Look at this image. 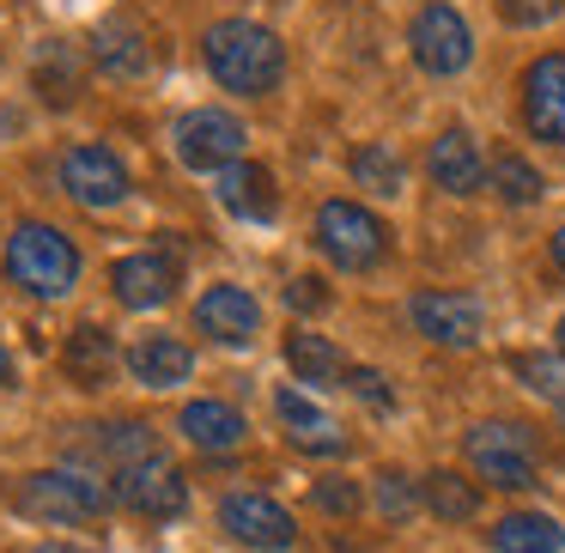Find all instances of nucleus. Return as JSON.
Listing matches in <instances>:
<instances>
[{
    "mask_svg": "<svg viewBox=\"0 0 565 553\" xmlns=\"http://www.w3.org/2000/svg\"><path fill=\"white\" fill-rule=\"evenodd\" d=\"M201 50H207L213 79H220L225 92H237V98H262V92H274L286 74V43L274 38L268 25H256V19H220V25L201 38Z\"/></svg>",
    "mask_w": 565,
    "mask_h": 553,
    "instance_id": "obj_1",
    "label": "nucleus"
},
{
    "mask_svg": "<svg viewBox=\"0 0 565 553\" xmlns=\"http://www.w3.org/2000/svg\"><path fill=\"white\" fill-rule=\"evenodd\" d=\"M7 280L25 286L31 298H67L79 280V249L62 225L19 220L7 237Z\"/></svg>",
    "mask_w": 565,
    "mask_h": 553,
    "instance_id": "obj_2",
    "label": "nucleus"
},
{
    "mask_svg": "<svg viewBox=\"0 0 565 553\" xmlns=\"http://www.w3.org/2000/svg\"><path fill=\"white\" fill-rule=\"evenodd\" d=\"M462 456L480 480H492L504 492L535 487V432L516 426V419H480V426H468Z\"/></svg>",
    "mask_w": 565,
    "mask_h": 553,
    "instance_id": "obj_3",
    "label": "nucleus"
},
{
    "mask_svg": "<svg viewBox=\"0 0 565 553\" xmlns=\"http://www.w3.org/2000/svg\"><path fill=\"white\" fill-rule=\"evenodd\" d=\"M317 244H322V256H329L334 268L365 274V268H377V262L390 256V225H383L371 208H359V201H322L317 208Z\"/></svg>",
    "mask_w": 565,
    "mask_h": 553,
    "instance_id": "obj_4",
    "label": "nucleus"
},
{
    "mask_svg": "<svg viewBox=\"0 0 565 553\" xmlns=\"http://www.w3.org/2000/svg\"><path fill=\"white\" fill-rule=\"evenodd\" d=\"M19 511L38 523H92L110 511V492L79 468H38L19 480Z\"/></svg>",
    "mask_w": 565,
    "mask_h": 553,
    "instance_id": "obj_5",
    "label": "nucleus"
},
{
    "mask_svg": "<svg viewBox=\"0 0 565 553\" xmlns=\"http://www.w3.org/2000/svg\"><path fill=\"white\" fill-rule=\"evenodd\" d=\"M407 50H414L419 74L456 79L468 62H475V31H468V19L456 13L450 0H431V7L414 13V25H407Z\"/></svg>",
    "mask_w": 565,
    "mask_h": 553,
    "instance_id": "obj_6",
    "label": "nucleus"
},
{
    "mask_svg": "<svg viewBox=\"0 0 565 553\" xmlns=\"http://www.w3.org/2000/svg\"><path fill=\"white\" fill-rule=\"evenodd\" d=\"M110 487H116V504H128V511L147 517V523H164V517H177L189 504V480H183V468H177L164 450L116 468Z\"/></svg>",
    "mask_w": 565,
    "mask_h": 553,
    "instance_id": "obj_7",
    "label": "nucleus"
},
{
    "mask_svg": "<svg viewBox=\"0 0 565 553\" xmlns=\"http://www.w3.org/2000/svg\"><path fill=\"white\" fill-rule=\"evenodd\" d=\"M220 529L244 547H262V553H286L298 541V523L280 499L268 492H225L220 499Z\"/></svg>",
    "mask_w": 565,
    "mask_h": 553,
    "instance_id": "obj_8",
    "label": "nucleus"
},
{
    "mask_svg": "<svg viewBox=\"0 0 565 553\" xmlns=\"http://www.w3.org/2000/svg\"><path fill=\"white\" fill-rule=\"evenodd\" d=\"M244 123H237L232 110H189L183 123H177V159L189 164V171H213L220 177L225 164L244 159Z\"/></svg>",
    "mask_w": 565,
    "mask_h": 553,
    "instance_id": "obj_9",
    "label": "nucleus"
},
{
    "mask_svg": "<svg viewBox=\"0 0 565 553\" xmlns=\"http://www.w3.org/2000/svg\"><path fill=\"white\" fill-rule=\"evenodd\" d=\"M62 189L79 201V208L110 213V208H122V201H128V189H135V183H128V164L116 159L110 147L92 140V147H74L62 159Z\"/></svg>",
    "mask_w": 565,
    "mask_h": 553,
    "instance_id": "obj_10",
    "label": "nucleus"
},
{
    "mask_svg": "<svg viewBox=\"0 0 565 553\" xmlns=\"http://www.w3.org/2000/svg\"><path fill=\"white\" fill-rule=\"evenodd\" d=\"M110 286L116 298H122L128 310H159L177 298V286H183V262H177V249L152 244V249H135V256H122L110 268Z\"/></svg>",
    "mask_w": 565,
    "mask_h": 553,
    "instance_id": "obj_11",
    "label": "nucleus"
},
{
    "mask_svg": "<svg viewBox=\"0 0 565 553\" xmlns=\"http://www.w3.org/2000/svg\"><path fill=\"white\" fill-rule=\"evenodd\" d=\"M407 317H414V329L426 334L431 347H456V353L487 334V310H480V298H468V293H414Z\"/></svg>",
    "mask_w": 565,
    "mask_h": 553,
    "instance_id": "obj_12",
    "label": "nucleus"
},
{
    "mask_svg": "<svg viewBox=\"0 0 565 553\" xmlns=\"http://www.w3.org/2000/svg\"><path fill=\"white\" fill-rule=\"evenodd\" d=\"M523 123L535 140L565 147V55H535L523 67Z\"/></svg>",
    "mask_w": 565,
    "mask_h": 553,
    "instance_id": "obj_13",
    "label": "nucleus"
},
{
    "mask_svg": "<svg viewBox=\"0 0 565 553\" xmlns=\"http://www.w3.org/2000/svg\"><path fill=\"white\" fill-rule=\"evenodd\" d=\"M195 329L207 334V341H220V347H249L262 334V305L244 293V286L220 280V286H207V293L195 298Z\"/></svg>",
    "mask_w": 565,
    "mask_h": 553,
    "instance_id": "obj_14",
    "label": "nucleus"
},
{
    "mask_svg": "<svg viewBox=\"0 0 565 553\" xmlns=\"http://www.w3.org/2000/svg\"><path fill=\"white\" fill-rule=\"evenodd\" d=\"M274 414H280L292 450H305V456H341L347 450L341 419H334L329 407H317L305 390H280V395H274Z\"/></svg>",
    "mask_w": 565,
    "mask_h": 553,
    "instance_id": "obj_15",
    "label": "nucleus"
},
{
    "mask_svg": "<svg viewBox=\"0 0 565 553\" xmlns=\"http://www.w3.org/2000/svg\"><path fill=\"white\" fill-rule=\"evenodd\" d=\"M213 195H220V208L232 213V220H244V225H268L274 213H280V195H274V177L262 171V164H249V159L225 164V171L213 177Z\"/></svg>",
    "mask_w": 565,
    "mask_h": 553,
    "instance_id": "obj_16",
    "label": "nucleus"
},
{
    "mask_svg": "<svg viewBox=\"0 0 565 553\" xmlns=\"http://www.w3.org/2000/svg\"><path fill=\"white\" fill-rule=\"evenodd\" d=\"M426 171H431V183H438L444 195H480V183H487V159H480V147H475L468 128H444V135L431 140Z\"/></svg>",
    "mask_w": 565,
    "mask_h": 553,
    "instance_id": "obj_17",
    "label": "nucleus"
},
{
    "mask_svg": "<svg viewBox=\"0 0 565 553\" xmlns=\"http://www.w3.org/2000/svg\"><path fill=\"white\" fill-rule=\"evenodd\" d=\"M122 365L140 390H177V383H189V371H195V353H189L177 334H140L122 353Z\"/></svg>",
    "mask_w": 565,
    "mask_h": 553,
    "instance_id": "obj_18",
    "label": "nucleus"
},
{
    "mask_svg": "<svg viewBox=\"0 0 565 553\" xmlns=\"http://www.w3.org/2000/svg\"><path fill=\"white\" fill-rule=\"evenodd\" d=\"M492 553H559L565 547V523L547 511H504L499 523L487 529Z\"/></svg>",
    "mask_w": 565,
    "mask_h": 553,
    "instance_id": "obj_19",
    "label": "nucleus"
},
{
    "mask_svg": "<svg viewBox=\"0 0 565 553\" xmlns=\"http://www.w3.org/2000/svg\"><path fill=\"white\" fill-rule=\"evenodd\" d=\"M177 426H183V438L195 444V450H237L244 444V414H237L232 402H213V395H201V402H189L183 414H177Z\"/></svg>",
    "mask_w": 565,
    "mask_h": 553,
    "instance_id": "obj_20",
    "label": "nucleus"
},
{
    "mask_svg": "<svg viewBox=\"0 0 565 553\" xmlns=\"http://www.w3.org/2000/svg\"><path fill=\"white\" fill-rule=\"evenodd\" d=\"M92 62H98V74L110 79H147L152 74V50H147V31L135 25H98V38H92Z\"/></svg>",
    "mask_w": 565,
    "mask_h": 553,
    "instance_id": "obj_21",
    "label": "nucleus"
},
{
    "mask_svg": "<svg viewBox=\"0 0 565 553\" xmlns=\"http://www.w3.org/2000/svg\"><path fill=\"white\" fill-rule=\"evenodd\" d=\"M62 365H67V377H74L79 390H98V383L110 377V365H116V341L104 329H92V322H79V329L67 334Z\"/></svg>",
    "mask_w": 565,
    "mask_h": 553,
    "instance_id": "obj_22",
    "label": "nucleus"
},
{
    "mask_svg": "<svg viewBox=\"0 0 565 553\" xmlns=\"http://www.w3.org/2000/svg\"><path fill=\"white\" fill-rule=\"evenodd\" d=\"M419 492H426V511L438 517V523H468V517L480 511V487L468 475H456V468H431V475L419 480Z\"/></svg>",
    "mask_w": 565,
    "mask_h": 553,
    "instance_id": "obj_23",
    "label": "nucleus"
},
{
    "mask_svg": "<svg viewBox=\"0 0 565 553\" xmlns=\"http://www.w3.org/2000/svg\"><path fill=\"white\" fill-rule=\"evenodd\" d=\"M286 365H292L298 383H334V377H347L334 341H329V334H310V329H292V334H286Z\"/></svg>",
    "mask_w": 565,
    "mask_h": 553,
    "instance_id": "obj_24",
    "label": "nucleus"
},
{
    "mask_svg": "<svg viewBox=\"0 0 565 553\" xmlns=\"http://www.w3.org/2000/svg\"><path fill=\"white\" fill-rule=\"evenodd\" d=\"M353 183L365 189V195H377V201H395L402 183H407V164L395 159L383 140H365V147L353 152Z\"/></svg>",
    "mask_w": 565,
    "mask_h": 553,
    "instance_id": "obj_25",
    "label": "nucleus"
},
{
    "mask_svg": "<svg viewBox=\"0 0 565 553\" xmlns=\"http://www.w3.org/2000/svg\"><path fill=\"white\" fill-rule=\"evenodd\" d=\"M487 177H492V189H499V201H504V208H535V201H541V189H547V183H541V171L523 159V152H499Z\"/></svg>",
    "mask_w": 565,
    "mask_h": 553,
    "instance_id": "obj_26",
    "label": "nucleus"
},
{
    "mask_svg": "<svg viewBox=\"0 0 565 553\" xmlns=\"http://www.w3.org/2000/svg\"><path fill=\"white\" fill-rule=\"evenodd\" d=\"M371 504H377V517H390V523H407V517L426 504V492H419V480H407L402 468H383V475H371Z\"/></svg>",
    "mask_w": 565,
    "mask_h": 553,
    "instance_id": "obj_27",
    "label": "nucleus"
},
{
    "mask_svg": "<svg viewBox=\"0 0 565 553\" xmlns=\"http://www.w3.org/2000/svg\"><path fill=\"white\" fill-rule=\"evenodd\" d=\"M511 365H516V377H523L535 395H547L553 407L565 402V359H553V353H516Z\"/></svg>",
    "mask_w": 565,
    "mask_h": 553,
    "instance_id": "obj_28",
    "label": "nucleus"
},
{
    "mask_svg": "<svg viewBox=\"0 0 565 553\" xmlns=\"http://www.w3.org/2000/svg\"><path fill=\"white\" fill-rule=\"evenodd\" d=\"M38 86H43V98L74 104V92H79V67H74V55H67V43H50V55L38 62Z\"/></svg>",
    "mask_w": 565,
    "mask_h": 553,
    "instance_id": "obj_29",
    "label": "nucleus"
},
{
    "mask_svg": "<svg viewBox=\"0 0 565 553\" xmlns=\"http://www.w3.org/2000/svg\"><path fill=\"white\" fill-rule=\"evenodd\" d=\"M347 390H353L359 402L371 407V414H390V407H395L390 377H383V371H371V365H347Z\"/></svg>",
    "mask_w": 565,
    "mask_h": 553,
    "instance_id": "obj_30",
    "label": "nucleus"
},
{
    "mask_svg": "<svg viewBox=\"0 0 565 553\" xmlns=\"http://www.w3.org/2000/svg\"><path fill=\"white\" fill-rule=\"evenodd\" d=\"M310 499H317V511H329V517H353L359 511V487L353 480H317V492H310Z\"/></svg>",
    "mask_w": 565,
    "mask_h": 553,
    "instance_id": "obj_31",
    "label": "nucleus"
},
{
    "mask_svg": "<svg viewBox=\"0 0 565 553\" xmlns=\"http://www.w3.org/2000/svg\"><path fill=\"white\" fill-rule=\"evenodd\" d=\"M559 7L565 0H499V13L511 19V25H547V19H559Z\"/></svg>",
    "mask_w": 565,
    "mask_h": 553,
    "instance_id": "obj_32",
    "label": "nucleus"
},
{
    "mask_svg": "<svg viewBox=\"0 0 565 553\" xmlns=\"http://www.w3.org/2000/svg\"><path fill=\"white\" fill-rule=\"evenodd\" d=\"M286 305H292V310H322V305H329V293H322L317 274H298V280L286 286Z\"/></svg>",
    "mask_w": 565,
    "mask_h": 553,
    "instance_id": "obj_33",
    "label": "nucleus"
},
{
    "mask_svg": "<svg viewBox=\"0 0 565 553\" xmlns=\"http://www.w3.org/2000/svg\"><path fill=\"white\" fill-rule=\"evenodd\" d=\"M38 553H98V547H67V541H50V547H38Z\"/></svg>",
    "mask_w": 565,
    "mask_h": 553,
    "instance_id": "obj_34",
    "label": "nucleus"
},
{
    "mask_svg": "<svg viewBox=\"0 0 565 553\" xmlns=\"http://www.w3.org/2000/svg\"><path fill=\"white\" fill-rule=\"evenodd\" d=\"M13 383V359H7V347H0V390Z\"/></svg>",
    "mask_w": 565,
    "mask_h": 553,
    "instance_id": "obj_35",
    "label": "nucleus"
},
{
    "mask_svg": "<svg viewBox=\"0 0 565 553\" xmlns=\"http://www.w3.org/2000/svg\"><path fill=\"white\" fill-rule=\"evenodd\" d=\"M553 262H559V268H565V225H559V232H553Z\"/></svg>",
    "mask_w": 565,
    "mask_h": 553,
    "instance_id": "obj_36",
    "label": "nucleus"
},
{
    "mask_svg": "<svg viewBox=\"0 0 565 553\" xmlns=\"http://www.w3.org/2000/svg\"><path fill=\"white\" fill-rule=\"evenodd\" d=\"M559 359H565V317H559Z\"/></svg>",
    "mask_w": 565,
    "mask_h": 553,
    "instance_id": "obj_37",
    "label": "nucleus"
},
{
    "mask_svg": "<svg viewBox=\"0 0 565 553\" xmlns=\"http://www.w3.org/2000/svg\"><path fill=\"white\" fill-rule=\"evenodd\" d=\"M559 419H565V402H559Z\"/></svg>",
    "mask_w": 565,
    "mask_h": 553,
    "instance_id": "obj_38",
    "label": "nucleus"
}]
</instances>
